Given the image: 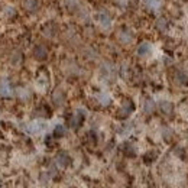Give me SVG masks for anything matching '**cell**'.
I'll return each mask as SVG.
<instances>
[{"label": "cell", "instance_id": "cell-1", "mask_svg": "<svg viewBox=\"0 0 188 188\" xmlns=\"http://www.w3.org/2000/svg\"><path fill=\"white\" fill-rule=\"evenodd\" d=\"M47 129V125L43 122H32L26 126V132L31 135H38V133H42Z\"/></svg>", "mask_w": 188, "mask_h": 188}, {"label": "cell", "instance_id": "cell-2", "mask_svg": "<svg viewBox=\"0 0 188 188\" xmlns=\"http://www.w3.org/2000/svg\"><path fill=\"white\" fill-rule=\"evenodd\" d=\"M96 18H97V22H99L100 26H101L103 29L112 28V19H110V16H108L106 12H99Z\"/></svg>", "mask_w": 188, "mask_h": 188}, {"label": "cell", "instance_id": "cell-3", "mask_svg": "<svg viewBox=\"0 0 188 188\" xmlns=\"http://www.w3.org/2000/svg\"><path fill=\"white\" fill-rule=\"evenodd\" d=\"M13 94V88H12V85H10L9 80H2L0 81V97H5V99H7V97H10Z\"/></svg>", "mask_w": 188, "mask_h": 188}, {"label": "cell", "instance_id": "cell-4", "mask_svg": "<svg viewBox=\"0 0 188 188\" xmlns=\"http://www.w3.org/2000/svg\"><path fill=\"white\" fill-rule=\"evenodd\" d=\"M84 116H85L84 112H83V110H78V112L72 116V119H71V127H72V129L80 127L81 123H83V120H84Z\"/></svg>", "mask_w": 188, "mask_h": 188}, {"label": "cell", "instance_id": "cell-5", "mask_svg": "<svg viewBox=\"0 0 188 188\" xmlns=\"http://www.w3.org/2000/svg\"><path fill=\"white\" fill-rule=\"evenodd\" d=\"M56 164L59 165V166H62V168H67V166L71 164L70 155H68L67 152H59L58 156H56Z\"/></svg>", "mask_w": 188, "mask_h": 188}, {"label": "cell", "instance_id": "cell-6", "mask_svg": "<svg viewBox=\"0 0 188 188\" xmlns=\"http://www.w3.org/2000/svg\"><path fill=\"white\" fill-rule=\"evenodd\" d=\"M119 41L122 43H130L133 41V33L129 29H122L119 32Z\"/></svg>", "mask_w": 188, "mask_h": 188}, {"label": "cell", "instance_id": "cell-7", "mask_svg": "<svg viewBox=\"0 0 188 188\" xmlns=\"http://www.w3.org/2000/svg\"><path fill=\"white\" fill-rule=\"evenodd\" d=\"M33 56L36 59H45L48 56V49L43 45H36L33 48Z\"/></svg>", "mask_w": 188, "mask_h": 188}, {"label": "cell", "instance_id": "cell-8", "mask_svg": "<svg viewBox=\"0 0 188 188\" xmlns=\"http://www.w3.org/2000/svg\"><path fill=\"white\" fill-rule=\"evenodd\" d=\"M150 52H152V47L148 42H143L137 47V55L139 56H148Z\"/></svg>", "mask_w": 188, "mask_h": 188}, {"label": "cell", "instance_id": "cell-9", "mask_svg": "<svg viewBox=\"0 0 188 188\" xmlns=\"http://www.w3.org/2000/svg\"><path fill=\"white\" fill-rule=\"evenodd\" d=\"M133 108H135V106H133V103L132 101H125L122 106V108H120V116L122 117H126V116H129L132 112H133Z\"/></svg>", "mask_w": 188, "mask_h": 188}, {"label": "cell", "instance_id": "cell-10", "mask_svg": "<svg viewBox=\"0 0 188 188\" xmlns=\"http://www.w3.org/2000/svg\"><path fill=\"white\" fill-rule=\"evenodd\" d=\"M25 9L28 10V12H31V13H35L38 9H39V2L38 0H25Z\"/></svg>", "mask_w": 188, "mask_h": 188}, {"label": "cell", "instance_id": "cell-11", "mask_svg": "<svg viewBox=\"0 0 188 188\" xmlns=\"http://www.w3.org/2000/svg\"><path fill=\"white\" fill-rule=\"evenodd\" d=\"M52 101H54L55 106H62V104H64V101H65V96H64V93H62L61 90H56L55 93H54V96H52Z\"/></svg>", "mask_w": 188, "mask_h": 188}, {"label": "cell", "instance_id": "cell-12", "mask_svg": "<svg viewBox=\"0 0 188 188\" xmlns=\"http://www.w3.org/2000/svg\"><path fill=\"white\" fill-rule=\"evenodd\" d=\"M145 5L150 10H159L162 6V0H145Z\"/></svg>", "mask_w": 188, "mask_h": 188}, {"label": "cell", "instance_id": "cell-13", "mask_svg": "<svg viewBox=\"0 0 188 188\" xmlns=\"http://www.w3.org/2000/svg\"><path fill=\"white\" fill-rule=\"evenodd\" d=\"M159 108L162 110V113H165V114H171L172 110H174V106H172V103H169V101H161Z\"/></svg>", "mask_w": 188, "mask_h": 188}, {"label": "cell", "instance_id": "cell-14", "mask_svg": "<svg viewBox=\"0 0 188 188\" xmlns=\"http://www.w3.org/2000/svg\"><path fill=\"white\" fill-rule=\"evenodd\" d=\"M97 99H99V103L101 106H108V104L112 103V99H110V96L107 93H100L97 96Z\"/></svg>", "mask_w": 188, "mask_h": 188}, {"label": "cell", "instance_id": "cell-15", "mask_svg": "<svg viewBox=\"0 0 188 188\" xmlns=\"http://www.w3.org/2000/svg\"><path fill=\"white\" fill-rule=\"evenodd\" d=\"M153 110H155V103H153V100L148 99L145 103H143V112H145L146 114H150Z\"/></svg>", "mask_w": 188, "mask_h": 188}, {"label": "cell", "instance_id": "cell-16", "mask_svg": "<svg viewBox=\"0 0 188 188\" xmlns=\"http://www.w3.org/2000/svg\"><path fill=\"white\" fill-rule=\"evenodd\" d=\"M65 127L62 126V125H56L55 129H54V136L55 137H62L65 135Z\"/></svg>", "mask_w": 188, "mask_h": 188}, {"label": "cell", "instance_id": "cell-17", "mask_svg": "<svg viewBox=\"0 0 188 188\" xmlns=\"http://www.w3.org/2000/svg\"><path fill=\"white\" fill-rule=\"evenodd\" d=\"M16 94H18L19 99H22V100H28L29 97H31V91L26 88H19L18 91H16Z\"/></svg>", "mask_w": 188, "mask_h": 188}, {"label": "cell", "instance_id": "cell-18", "mask_svg": "<svg viewBox=\"0 0 188 188\" xmlns=\"http://www.w3.org/2000/svg\"><path fill=\"white\" fill-rule=\"evenodd\" d=\"M123 152H125L127 156H135V153H136L135 148H133L130 143H125V145H123Z\"/></svg>", "mask_w": 188, "mask_h": 188}, {"label": "cell", "instance_id": "cell-19", "mask_svg": "<svg viewBox=\"0 0 188 188\" xmlns=\"http://www.w3.org/2000/svg\"><path fill=\"white\" fill-rule=\"evenodd\" d=\"M156 28L159 29V31H162V32H165L166 28H168V22H166L164 18H159L156 20Z\"/></svg>", "mask_w": 188, "mask_h": 188}, {"label": "cell", "instance_id": "cell-20", "mask_svg": "<svg viewBox=\"0 0 188 188\" xmlns=\"http://www.w3.org/2000/svg\"><path fill=\"white\" fill-rule=\"evenodd\" d=\"M5 14L7 16V18H14V16H16V9H14L13 6H6Z\"/></svg>", "mask_w": 188, "mask_h": 188}, {"label": "cell", "instance_id": "cell-21", "mask_svg": "<svg viewBox=\"0 0 188 188\" xmlns=\"http://www.w3.org/2000/svg\"><path fill=\"white\" fill-rule=\"evenodd\" d=\"M177 78H178L179 84H187L188 83V77L185 74H182V72H178V77H177Z\"/></svg>", "mask_w": 188, "mask_h": 188}, {"label": "cell", "instance_id": "cell-22", "mask_svg": "<svg viewBox=\"0 0 188 188\" xmlns=\"http://www.w3.org/2000/svg\"><path fill=\"white\" fill-rule=\"evenodd\" d=\"M20 59H22L20 52H16V54L13 55V58H12V62H13V64H19V62H20Z\"/></svg>", "mask_w": 188, "mask_h": 188}, {"label": "cell", "instance_id": "cell-23", "mask_svg": "<svg viewBox=\"0 0 188 188\" xmlns=\"http://www.w3.org/2000/svg\"><path fill=\"white\" fill-rule=\"evenodd\" d=\"M162 135H164V137L166 141H169V137L172 136V130H171V129H164V130H162Z\"/></svg>", "mask_w": 188, "mask_h": 188}, {"label": "cell", "instance_id": "cell-24", "mask_svg": "<svg viewBox=\"0 0 188 188\" xmlns=\"http://www.w3.org/2000/svg\"><path fill=\"white\" fill-rule=\"evenodd\" d=\"M77 5H78V2H77V0H67V6H68L70 9L77 7Z\"/></svg>", "mask_w": 188, "mask_h": 188}]
</instances>
